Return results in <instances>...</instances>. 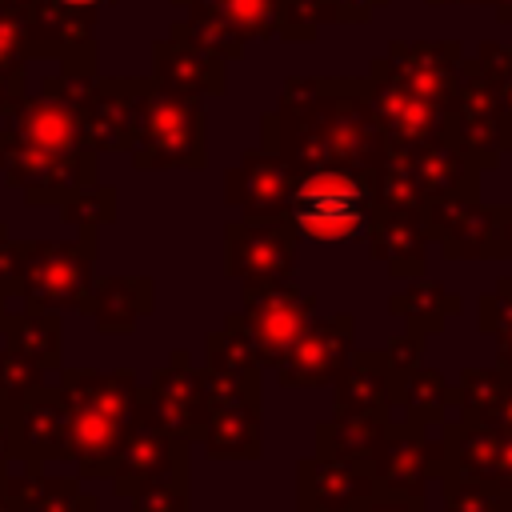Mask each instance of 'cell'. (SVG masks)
I'll list each match as a JSON object with an SVG mask.
<instances>
[{"mask_svg":"<svg viewBox=\"0 0 512 512\" xmlns=\"http://www.w3.org/2000/svg\"><path fill=\"white\" fill-rule=\"evenodd\" d=\"M388 136L356 76H288L272 112L260 116V148L280 152L296 172H368Z\"/></svg>","mask_w":512,"mask_h":512,"instance_id":"obj_1","label":"cell"},{"mask_svg":"<svg viewBox=\"0 0 512 512\" xmlns=\"http://www.w3.org/2000/svg\"><path fill=\"white\" fill-rule=\"evenodd\" d=\"M56 388L68 408V464L80 476L108 480L120 436L140 404V376L132 368H60Z\"/></svg>","mask_w":512,"mask_h":512,"instance_id":"obj_2","label":"cell"},{"mask_svg":"<svg viewBox=\"0 0 512 512\" xmlns=\"http://www.w3.org/2000/svg\"><path fill=\"white\" fill-rule=\"evenodd\" d=\"M96 236L76 240H4L0 244V284L16 308L44 312H88L96 284Z\"/></svg>","mask_w":512,"mask_h":512,"instance_id":"obj_3","label":"cell"},{"mask_svg":"<svg viewBox=\"0 0 512 512\" xmlns=\"http://www.w3.org/2000/svg\"><path fill=\"white\" fill-rule=\"evenodd\" d=\"M372 184L368 172L356 168H312L296 176V188L288 196V224L300 232V240H352L372 220Z\"/></svg>","mask_w":512,"mask_h":512,"instance_id":"obj_4","label":"cell"},{"mask_svg":"<svg viewBox=\"0 0 512 512\" xmlns=\"http://www.w3.org/2000/svg\"><path fill=\"white\" fill-rule=\"evenodd\" d=\"M132 168H204L208 144H204V108L192 96H180L172 88L148 84L136 140L128 148Z\"/></svg>","mask_w":512,"mask_h":512,"instance_id":"obj_5","label":"cell"},{"mask_svg":"<svg viewBox=\"0 0 512 512\" xmlns=\"http://www.w3.org/2000/svg\"><path fill=\"white\" fill-rule=\"evenodd\" d=\"M444 136H452L484 172L500 164L504 152H512V124L504 116V104L496 96L492 76L476 56L460 60L452 96L444 104Z\"/></svg>","mask_w":512,"mask_h":512,"instance_id":"obj_6","label":"cell"},{"mask_svg":"<svg viewBox=\"0 0 512 512\" xmlns=\"http://www.w3.org/2000/svg\"><path fill=\"white\" fill-rule=\"evenodd\" d=\"M0 176L16 192H24L28 208L40 204H60L76 196L80 188L96 184V152H76V156H52L28 140H20L8 124L0 128Z\"/></svg>","mask_w":512,"mask_h":512,"instance_id":"obj_7","label":"cell"},{"mask_svg":"<svg viewBox=\"0 0 512 512\" xmlns=\"http://www.w3.org/2000/svg\"><path fill=\"white\" fill-rule=\"evenodd\" d=\"M300 256V232L288 216L272 220H232L224 228V276L240 280V292H256L292 280Z\"/></svg>","mask_w":512,"mask_h":512,"instance_id":"obj_8","label":"cell"},{"mask_svg":"<svg viewBox=\"0 0 512 512\" xmlns=\"http://www.w3.org/2000/svg\"><path fill=\"white\" fill-rule=\"evenodd\" d=\"M208 388V416L200 448L212 460H260V380H228L200 364Z\"/></svg>","mask_w":512,"mask_h":512,"instance_id":"obj_9","label":"cell"},{"mask_svg":"<svg viewBox=\"0 0 512 512\" xmlns=\"http://www.w3.org/2000/svg\"><path fill=\"white\" fill-rule=\"evenodd\" d=\"M440 464H444L440 436L432 440V428L408 424V420H388L380 444L368 456V472L376 480V492L416 496V500H424L428 484L440 476Z\"/></svg>","mask_w":512,"mask_h":512,"instance_id":"obj_10","label":"cell"},{"mask_svg":"<svg viewBox=\"0 0 512 512\" xmlns=\"http://www.w3.org/2000/svg\"><path fill=\"white\" fill-rule=\"evenodd\" d=\"M356 352V320L348 312L312 316L292 348L272 364L280 388H324L340 376L348 356Z\"/></svg>","mask_w":512,"mask_h":512,"instance_id":"obj_11","label":"cell"},{"mask_svg":"<svg viewBox=\"0 0 512 512\" xmlns=\"http://www.w3.org/2000/svg\"><path fill=\"white\" fill-rule=\"evenodd\" d=\"M436 428H440V448H444L440 472L476 476L512 500V432L508 428H492L464 412L444 416Z\"/></svg>","mask_w":512,"mask_h":512,"instance_id":"obj_12","label":"cell"},{"mask_svg":"<svg viewBox=\"0 0 512 512\" xmlns=\"http://www.w3.org/2000/svg\"><path fill=\"white\" fill-rule=\"evenodd\" d=\"M140 412H148L156 424L184 436L188 444L200 440L208 416V388H204V372L192 364L184 348H176L168 364H160L152 380L140 384Z\"/></svg>","mask_w":512,"mask_h":512,"instance_id":"obj_13","label":"cell"},{"mask_svg":"<svg viewBox=\"0 0 512 512\" xmlns=\"http://www.w3.org/2000/svg\"><path fill=\"white\" fill-rule=\"evenodd\" d=\"M188 448L192 444L184 436L168 432L164 424H156L136 404V416L124 428L120 448H116V460H112V472H108L112 492L128 500L140 484H148L156 476H168V472H184L188 468Z\"/></svg>","mask_w":512,"mask_h":512,"instance_id":"obj_14","label":"cell"},{"mask_svg":"<svg viewBox=\"0 0 512 512\" xmlns=\"http://www.w3.org/2000/svg\"><path fill=\"white\" fill-rule=\"evenodd\" d=\"M240 296H244L240 316L252 332V344H256L264 368H272L292 348V340L304 332V324L316 316V292H304L300 284L280 280V284H268L256 292H240Z\"/></svg>","mask_w":512,"mask_h":512,"instance_id":"obj_15","label":"cell"},{"mask_svg":"<svg viewBox=\"0 0 512 512\" xmlns=\"http://www.w3.org/2000/svg\"><path fill=\"white\" fill-rule=\"evenodd\" d=\"M148 80L140 76H96L92 92L84 96L80 112V128H84V144L100 156V152H128L136 140V124H140V108L148 96Z\"/></svg>","mask_w":512,"mask_h":512,"instance_id":"obj_16","label":"cell"},{"mask_svg":"<svg viewBox=\"0 0 512 512\" xmlns=\"http://www.w3.org/2000/svg\"><path fill=\"white\" fill-rule=\"evenodd\" d=\"M424 224L444 260H500L496 208H488L480 196L432 200L424 204Z\"/></svg>","mask_w":512,"mask_h":512,"instance_id":"obj_17","label":"cell"},{"mask_svg":"<svg viewBox=\"0 0 512 512\" xmlns=\"http://www.w3.org/2000/svg\"><path fill=\"white\" fill-rule=\"evenodd\" d=\"M296 168L272 148H248L240 164L224 172V200L244 220H272L288 212V196L296 188Z\"/></svg>","mask_w":512,"mask_h":512,"instance_id":"obj_18","label":"cell"},{"mask_svg":"<svg viewBox=\"0 0 512 512\" xmlns=\"http://www.w3.org/2000/svg\"><path fill=\"white\" fill-rule=\"evenodd\" d=\"M364 92H368V104H372V116L376 124L384 128L388 140L396 144H420L428 136L440 132L444 124V108H436L432 100H424L420 92H412L408 84H400L384 64L380 56L372 60L368 76H364Z\"/></svg>","mask_w":512,"mask_h":512,"instance_id":"obj_19","label":"cell"},{"mask_svg":"<svg viewBox=\"0 0 512 512\" xmlns=\"http://www.w3.org/2000/svg\"><path fill=\"white\" fill-rule=\"evenodd\" d=\"M376 492L368 464L308 452L296 460V512H356Z\"/></svg>","mask_w":512,"mask_h":512,"instance_id":"obj_20","label":"cell"},{"mask_svg":"<svg viewBox=\"0 0 512 512\" xmlns=\"http://www.w3.org/2000/svg\"><path fill=\"white\" fill-rule=\"evenodd\" d=\"M8 428H12V464L44 468L48 460H68V408L56 384L32 392L8 416Z\"/></svg>","mask_w":512,"mask_h":512,"instance_id":"obj_21","label":"cell"},{"mask_svg":"<svg viewBox=\"0 0 512 512\" xmlns=\"http://www.w3.org/2000/svg\"><path fill=\"white\" fill-rule=\"evenodd\" d=\"M460 60H464V52H460L456 40H396V44H388V52L380 56V64H384L400 84H408L412 92H420V96L432 100L436 108L448 104Z\"/></svg>","mask_w":512,"mask_h":512,"instance_id":"obj_22","label":"cell"},{"mask_svg":"<svg viewBox=\"0 0 512 512\" xmlns=\"http://www.w3.org/2000/svg\"><path fill=\"white\" fill-rule=\"evenodd\" d=\"M364 232H368L372 256L388 268L392 280L424 276L428 248H432L424 208H372V220Z\"/></svg>","mask_w":512,"mask_h":512,"instance_id":"obj_23","label":"cell"},{"mask_svg":"<svg viewBox=\"0 0 512 512\" xmlns=\"http://www.w3.org/2000/svg\"><path fill=\"white\" fill-rule=\"evenodd\" d=\"M412 172L420 184L424 204L432 200H452V196H480V176L484 168L444 132L412 144Z\"/></svg>","mask_w":512,"mask_h":512,"instance_id":"obj_24","label":"cell"},{"mask_svg":"<svg viewBox=\"0 0 512 512\" xmlns=\"http://www.w3.org/2000/svg\"><path fill=\"white\" fill-rule=\"evenodd\" d=\"M8 128H12L20 140H28V144H36V148H44V152H52V156L92 152V148L84 144L80 112H76L68 100L52 96V92L24 96L20 108L8 116Z\"/></svg>","mask_w":512,"mask_h":512,"instance_id":"obj_25","label":"cell"},{"mask_svg":"<svg viewBox=\"0 0 512 512\" xmlns=\"http://www.w3.org/2000/svg\"><path fill=\"white\" fill-rule=\"evenodd\" d=\"M8 512H96L100 496L84 492L76 476H48L40 468L8 464L0 476Z\"/></svg>","mask_w":512,"mask_h":512,"instance_id":"obj_26","label":"cell"},{"mask_svg":"<svg viewBox=\"0 0 512 512\" xmlns=\"http://www.w3.org/2000/svg\"><path fill=\"white\" fill-rule=\"evenodd\" d=\"M392 392H396V372L380 352H352L340 376L332 380V412L336 416H360V412H384L392 416Z\"/></svg>","mask_w":512,"mask_h":512,"instance_id":"obj_27","label":"cell"},{"mask_svg":"<svg viewBox=\"0 0 512 512\" xmlns=\"http://www.w3.org/2000/svg\"><path fill=\"white\" fill-rule=\"evenodd\" d=\"M152 80L160 88H172L180 96L204 100V96H224L228 72L220 56H208L200 48H188L180 40H156L152 44Z\"/></svg>","mask_w":512,"mask_h":512,"instance_id":"obj_28","label":"cell"},{"mask_svg":"<svg viewBox=\"0 0 512 512\" xmlns=\"http://www.w3.org/2000/svg\"><path fill=\"white\" fill-rule=\"evenodd\" d=\"M156 308V284L152 276H104L92 284L88 312L100 336H128L140 320H148Z\"/></svg>","mask_w":512,"mask_h":512,"instance_id":"obj_29","label":"cell"},{"mask_svg":"<svg viewBox=\"0 0 512 512\" xmlns=\"http://www.w3.org/2000/svg\"><path fill=\"white\" fill-rule=\"evenodd\" d=\"M460 308H464V300L428 276H412V280H404V288H396L388 296V312L396 320H404V328L416 336H440Z\"/></svg>","mask_w":512,"mask_h":512,"instance_id":"obj_30","label":"cell"},{"mask_svg":"<svg viewBox=\"0 0 512 512\" xmlns=\"http://www.w3.org/2000/svg\"><path fill=\"white\" fill-rule=\"evenodd\" d=\"M444 416H452V384L444 380V372H436L428 364H416L412 372L396 376L392 420L436 428Z\"/></svg>","mask_w":512,"mask_h":512,"instance_id":"obj_31","label":"cell"},{"mask_svg":"<svg viewBox=\"0 0 512 512\" xmlns=\"http://www.w3.org/2000/svg\"><path fill=\"white\" fill-rule=\"evenodd\" d=\"M392 416L384 412H360V416H328L316 424L312 432V452L332 456V460H348V464H368L372 448L380 444L384 428Z\"/></svg>","mask_w":512,"mask_h":512,"instance_id":"obj_32","label":"cell"},{"mask_svg":"<svg viewBox=\"0 0 512 512\" xmlns=\"http://www.w3.org/2000/svg\"><path fill=\"white\" fill-rule=\"evenodd\" d=\"M0 336L8 348L24 352L28 360H36L44 372H60L64 368V328H60V312H44V308H16L4 324Z\"/></svg>","mask_w":512,"mask_h":512,"instance_id":"obj_33","label":"cell"},{"mask_svg":"<svg viewBox=\"0 0 512 512\" xmlns=\"http://www.w3.org/2000/svg\"><path fill=\"white\" fill-rule=\"evenodd\" d=\"M204 368L228 380H264V360L240 312H228L224 324L204 336Z\"/></svg>","mask_w":512,"mask_h":512,"instance_id":"obj_34","label":"cell"},{"mask_svg":"<svg viewBox=\"0 0 512 512\" xmlns=\"http://www.w3.org/2000/svg\"><path fill=\"white\" fill-rule=\"evenodd\" d=\"M368 184H372V204L376 208H424L408 144L388 140L384 152L376 156V164L368 168Z\"/></svg>","mask_w":512,"mask_h":512,"instance_id":"obj_35","label":"cell"},{"mask_svg":"<svg viewBox=\"0 0 512 512\" xmlns=\"http://www.w3.org/2000/svg\"><path fill=\"white\" fill-rule=\"evenodd\" d=\"M168 36L180 40V44H188V48H200V52H208V56H220L224 64H228V60H240V56L248 52V36H244L236 24H228L220 12L200 8V4H192L188 16H180V20L168 28Z\"/></svg>","mask_w":512,"mask_h":512,"instance_id":"obj_36","label":"cell"},{"mask_svg":"<svg viewBox=\"0 0 512 512\" xmlns=\"http://www.w3.org/2000/svg\"><path fill=\"white\" fill-rule=\"evenodd\" d=\"M476 328L496 340V364L512 368V276H500L480 300H476Z\"/></svg>","mask_w":512,"mask_h":512,"instance_id":"obj_37","label":"cell"},{"mask_svg":"<svg viewBox=\"0 0 512 512\" xmlns=\"http://www.w3.org/2000/svg\"><path fill=\"white\" fill-rule=\"evenodd\" d=\"M44 384H48V372H44L36 360H28L24 352L0 344V412H4V416H12V412H16L32 392H40Z\"/></svg>","mask_w":512,"mask_h":512,"instance_id":"obj_38","label":"cell"},{"mask_svg":"<svg viewBox=\"0 0 512 512\" xmlns=\"http://www.w3.org/2000/svg\"><path fill=\"white\" fill-rule=\"evenodd\" d=\"M176 8H212L228 24H236L248 40H268L276 36V0H172Z\"/></svg>","mask_w":512,"mask_h":512,"instance_id":"obj_39","label":"cell"},{"mask_svg":"<svg viewBox=\"0 0 512 512\" xmlns=\"http://www.w3.org/2000/svg\"><path fill=\"white\" fill-rule=\"evenodd\" d=\"M436 480L444 492V512H512V500L476 476L440 472Z\"/></svg>","mask_w":512,"mask_h":512,"instance_id":"obj_40","label":"cell"},{"mask_svg":"<svg viewBox=\"0 0 512 512\" xmlns=\"http://www.w3.org/2000/svg\"><path fill=\"white\" fill-rule=\"evenodd\" d=\"M60 208V216H64V224H72L76 232H100L104 224H112L116 220V188H108V184H88V188H80L76 196H68V200H60L56 204Z\"/></svg>","mask_w":512,"mask_h":512,"instance_id":"obj_41","label":"cell"},{"mask_svg":"<svg viewBox=\"0 0 512 512\" xmlns=\"http://www.w3.org/2000/svg\"><path fill=\"white\" fill-rule=\"evenodd\" d=\"M504 384V368H464L460 380L452 384V412H464V416H484L488 404L496 400Z\"/></svg>","mask_w":512,"mask_h":512,"instance_id":"obj_42","label":"cell"},{"mask_svg":"<svg viewBox=\"0 0 512 512\" xmlns=\"http://www.w3.org/2000/svg\"><path fill=\"white\" fill-rule=\"evenodd\" d=\"M128 500L132 512H188V468L140 484Z\"/></svg>","mask_w":512,"mask_h":512,"instance_id":"obj_43","label":"cell"},{"mask_svg":"<svg viewBox=\"0 0 512 512\" xmlns=\"http://www.w3.org/2000/svg\"><path fill=\"white\" fill-rule=\"evenodd\" d=\"M324 24L320 0H276V36L288 44L316 40V28Z\"/></svg>","mask_w":512,"mask_h":512,"instance_id":"obj_44","label":"cell"},{"mask_svg":"<svg viewBox=\"0 0 512 512\" xmlns=\"http://www.w3.org/2000/svg\"><path fill=\"white\" fill-rule=\"evenodd\" d=\"M476 60H480L484 72L492 76L496 96H500V104H504V116H508V124H512V48H508V44H496V40H484V44L476 48Z\"/></svg>","mask_w":512,"mask_h":512,"instance_id":"obj_45","label":"cell"},{"mask_svg":"<svg viewBox=\"0 0 512 512\" xmlns=\"http://www.w3.org/2000/svg\"><path fill=\"white\" fill-rule=\"evenodd\" d=\"M384 4L388 0H320V16H324V24H364Z\"/></svg>","mask_w":512,"mask_h":512,"instance_id":"obj_46","label":"cell"},{"mask_svg":"<svg viewBox=\"0 0 512 512\" xmlns=\"http://www.w3.org/2000/svg\"><path fill=\"white\" fill-rule=\"evenodd\" d=\"M384 356H388L392 372H396V376H404V372H412L416 364H424V336H416V332H408V328H404L400 336H392V340H388Z\"/></svg>","mask_w":512,"mask_h":512,"instance_id":"obj_47","label":"cell"},{"mask_svg":"<svg viewBox=\"0 0 512 512\" xmlns=\"http://www.w3.org/2000/svg\"><path fill=\"white\" fill-rule=\"evenodd\" d=\"M28 56L32 52H28V36H24L20 16L0 8V64H24Z\"/></svg>","mask_w":512,"mask_h":512,"instance_id":"obj_48","label":"cell"},{"mask_svg":"<svg viewBox=\"0 0 512 512\" xmlns=\"http://www.w3.org/2000/svg\"><path fill=\"white\" fill-rule=\"evenodd\" d=\"M24 96V64H0V116H12Z\"/></svg>","mask_w":512,"mask_h":512,"instance_id":"obj_49","label":"cell"},{"mask_svg":"<svg viewBox=\"0 0 512 512\" xmlns=\"http://www.w3.org/2000/svg\"><path fill=\"white\" fill-rule=\"evenodd\" d=\"M476 420H484V424H492V428H508V432H512V368H504V384H500L496 400H492V404H488V412H484V416H476Z\"/></svg>","mask_w":512,"mask_h":512,"instance_id":"obj_50","label":"cell"},{"mask_svg":"<svg viewBox=\"0 0 512 512\" xmlns=\"http://www.w3.org/2000/svg\"><path fill=\"white\" fill-rule=\"evenodd\" d=\"M356 512H424V500H416V496H392V492H372Z\"/></svg>","mask_w":512,"mask_h":512,"instance_id":"obj_51","label":"cell"},{"mask_svg":"<svg viewBox=\"0 0 512 512\" xmlns=\"http://www.w3.org/2000/svg\"><path fill=\"white\" fill-rule=\"evenodd\" d=\"M496 232H500V260H512V204H496Z\"/></svg>","mask_w":512,"mask_h":512,"instance_id":"obj_52","label":"cell"},{"mask_svg":"<svg viewBox=\"0 0 512 512\" xmlns=\"http://www.w3.org/2000/svg\"><path fill=\"white\" fill-rule=\"evenodd\" d=\"M12 464V428H8V416L0 412V476L8 472Z\"/></svg>","mask_w":512,"mask_h":512,"instance_id":"obj_53","label":"cell"},{"mask_svg":"<svg viewBox=\"0 0 512 512\" xmlns=\"http://www.w3.org/2000/svg\"><path fill=\"white\" fill-rule=\"evenodd\" d=\"M12 312H16V300H12V296H8V288L0 284V324H4Z\"/></svg>","mask_w":512,"mask_h":512,"instance_id":"obj_54","label":"cell"},{"mask_svg":"<svg viewBox=\"0 0 512 512\" xmlns=\"http://www.w3.org/2000/svg\"><path fill=\"white\" fill-rule=\"evenodd\" d=\"M488 8H496V20H504V24H512V0H492Z\"/></svg>","mask_w":512,"mask_h":512,"instance_id":"obj_55","label":"cell"},{"mask_svg":"<svg viewBox=\"0 0 512 512\" xmlns=\"http://www.w3.org/2000/svg\"><path fill=\"white\" fill-rule=\"evenodd\" d=\"M60 4H72V8H92V12H96V8H104L108 0H60Z\"/></svg>","mask_w":512,"mask_h":512,"instance_id":"obj_56","label":"cell"},{"mask_svg":"<svg viewBox=\"0 0 512 512\" xmlns=\"http://www.w3.org/2000/svg\"><path fill=\"white\" fill-rule=\"evenodd\" d=\"M32 0H0V8H8V12H24Z\"/></svg>","mask_w":512,"mask_h":512,"instance_id":"obj_57","label":"cell"},{"mask_svg":"<svg viewBox=\"0 0 512 512\" xmlns=\"http://www.w3.org/2000/svg\"><path fill=\"white\" fill-rule=\"evenodd\" d=\"M428 4H492V0H428Z\"/></svg>","mask_w":512,"mask_h":512,"instance_id":"obj_58","label":"cell"},{"mask_svg":"<svg viewBox=\"0 0 512 512\" xmlns=\"http://www.w3.org/2000/svg\"><path fill=\"white\" fill-rule=\"evenodd\" d=\"M0 512H8V500H4V488H0Z\"/></svg>","mask_w":512,"mask_h":512,"instance_id":"obj_59","label":"cell"},{"mask_svg":"<svg viewBox=\"0 0 512 512\" xmlns=\"http://www.w3.org/2000/svg\"><path fill=\"white\" fill-rule=\"evenodd\" d=\"M4 240H8V228H4V224H0V244H4Z\"/></svg>","mask_w":512,"mask_h":512,"instance_id":"obj_60","label":"cell"}]
</instances>
